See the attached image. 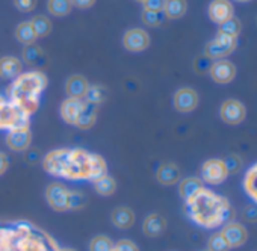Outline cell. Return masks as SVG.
Returning a JSON list of instances; mask_svg holds the SVG:
<instances>
[{
    "label": "cell",
    "mask_w": 257,
    "mask_h": 251,
    "mask_svg": "<svg viewBox=\"0 0 257 251\" xmlns=\"http://www.w3.org/2000/svg\"><path fill=\"white\" fill-rule=\"evenodd\" d=\"M71 0H47V11L55 17H65L71 13Z\"/></svg>",
    "instance_id": "obj_26"
},
{
    "label": "cell",
    "mask_w": 257,
    "mask_h": 251,
    "mask_svg": "<svg viewBox=\"0 0 257 251\" xmlns=\"http://www.w3.org/2000/svg\"><path fill=\"white\" fill-rule=\"evenodd\" d=\"M185 203L188 216L204 228L224 225L233 218V209L228 200L206 188H201Z\"/></svg>",
    "instance_id": "obj_2"
},
{
    "label": "cell",
    "mask_w": 257,
    "mask_h": 251,
    "mask_svg": "<svg viewBox=\"0 0 257 251\" xmlns=\"http://www.w3.org/2000/svg\"><path fill=\"white\" fill-rule=\"evenodd\" d=\"M14 5L20 13H32L37 8V0H14Z\"/></svg>",
    "instance_id": "obj_37"
},
{
    "label": "cell",
    "mask_w": 257,
    "mask_h": 251,
    "mask_svg": "<svg viewBox=\"0 0 257 251\" xmlns=\"http://www.w3.org/2000/svg\"><path fill=\"white\" fill-rule=\"evenodd\" d=\"M240 31H242V25H240V22H239L236 17H231L230 20H227V22H224L222 25H219L218 34L237 40V37H239Z\"/></svg>",
    "instance_id": "obj_29"
},
{
    "label": "cell",
    "mask_w": 257,
    "mask_h": 251,
    "mask_svg": "<svg viewBox=\"0 0 257 251\" xmlns=\"http://www.w3.org/2000/svg\"><path fill=\"white\" fill-rule=\"evenodd\" d=\"M16 38L19 43H22L23 46H29V44H35V41L38 40L35 35V31L31 25V22H23L16 28Z\"/></svg>",
    "instance_id": "obj_24"
},
{
    "label": "cell",
    "mask_w": 257,
    "mask_h": 251,
    "mask_svg": "<svg viewBox=\"0 0 257 251\" xmlns=\"http://www.w3.org/2000/svg\"><path fill=\"white\" fill-rule=\"evenodd\" d=\"M204 251H209V249H204Z\"/></svg>",
    "instance_id": "obj_46"
},
{
    "label": "cell",
    "mask_w": 257,
    "mask_h": 251,
    "mask_svg": "<svg viewBox=\"0 0 257 251\" xmlns=\"http://www.w3.org/2000/svg\"><path fill=\"white\" fill-rule=\"evenodd\" d=\"M236 46H237V40L221 35V34H216V37L206 44L204 55L209 56L213 61L215 59L218 61V59H222V58L228 56L231 52H234Z\"/></svg>",
    "instance_id": "obj_4"
},
{
    "label": "cell",
    "mask_w": 257,
    "mask_h": 251,
    "mask_svg": "<svg viewBox=\"0 0 257 251\" xmlns=\"http://www.w3.org/2000/svg\"><path fill=\"white\" fill-rule=\"evenodd\" d=\"M186 10H188L186 0H165L164 16L170 20H177L186 14Z\"/></svg>",
    "instance_id": "obj_22"
},
{
    "label": "cell",
    "mask_w": 257,
    "mask_h": 251,
    "mask_svg": "<svg viewBox=\"0 0 257 251\" xmlns=\"http://www.w3.org/2000/svg\"><path fill=\"white\" fill-rule=\"evenodd\" d=\"M207 249L209 251H228L230 246L227 245L225 239L221 236V233H215L209 237L207 242Z\"/></svg>",
    "instance_id": "obj_33"
},
{
    "label": "cell",
    "mask_w": 257,
    "mask_h": 251,
    "mask_svg": "<svg viewBox=\"0 0 257 251\" xmlns=\"http://www.w3.org/2000/svg\"><path fill=\"white\" fill-rule=\"evenodd\" d=\"M135 2H138V4H144L146 0H135Z\"/></svg>",
    "instance_id": "obj_45"
},
{
    "label": "cell",
    "mask_w": 257,
    "mask_h": 251,
    "mask_svg": "<svg viewBox=\"0 0 257 251\" xmlns=\"http://www.w3.org/2000/svg\"><path fill=\"white\" fill-rule=\"evenodd\" d=\"M70 189L59 182H53L46 188V201L56 212L68 210Z\"/></svg>",
    "instance_id": "obj_5"
},
{
    "label": "cell",
    "mask_w": 257,
    "mask_h": 251,
    "mask_svg": "<svg viewBox=\"0 0 257 251\" xmlns=\"http://www.w3.org/2000/svg\"><path fill=\"white\" fill-rule=\"evenodd\" d=\"M221 236L225 239V242L230 248L242 246L248 239V233H246L245 227L242 224H237V222L224 224V227L221 230Z\"/></svg>",
    "instance_id": "obj_11"
},
{
    "label": "cell",
    "mask_w": 257,
    "mask_h": 251,
    "mask_svg": "<svg viewBox=\"0 0 257 251\" xmlns=\"http://www.w3.org/2000/svg\"><path fill=\"white\" fill-rule=\"evenodd\" d=\"M219 115H221V119L224 122H227L230 126H236V124L243 121V118L246 115V110H245V106L239 100L228 98V100H225L222 103Z\"/></svg>",
    "instance_id": "obj_8"
},
{
    "label": "cell",
    "mask_w": 257,
    "mask_h": 251,
    "mask_svg": "<svg viewBox=\"0 0 257 251\" xmlns=\"http://www.w3.org/2000/svg\"><path fill=\"white\" fill-rule=\"evenodd\" d=\"M242 216L249 222H257V206H254V204L245 206L243 212H242Z\"/></svg>",
    "instance_id": "obj_40"
},
{
    "label": "cell",
    "mask_w": 257,
    "mask_h": 251,
    "mask_svg": "<svg viewBox=\"0 0 257 251\" xmlns=\"http://www.w3.org/2000/svg\"><path fill=\"white\" fill-rule=\"evenodd\" d=\"M156 179L164 186H173L180 182V170L176 164H164L158 168Z\"/></svg>",
    "instance_id": "obj_19"
},
{
    "label": "cell",
    "mask_w": 257,
    "mask_h": 251,
    "mask_svg": "<svg viewBox=\"0 0 257 251\" xmlns=\"http://www.w3.org/2000/svg\"><path fill=\"white\" fill-rule=\"evenodd\" d=\"M43 168L47 174L65 180H86L94 183L107 174L106 161L95 153L83 149H56L43 159Z\"/></svg>",
    "instance_id": "obj_1"
},
{
    "label": "cell",
    "mask_w": 257,
    "mask_h": 251,
    "mask_svg": "<svg viewBox=\"0 0 257 251\" xmlns=\"http://www.w3.org/2000/svg\"><path fill=\"white\" fill-rule=\"evenodd\" d=\"M88 86H89V82L86 80V77H83L80 74H74V76H70L67 79V82H65V92L71 98L83 100L85 94L88 91Z\"/></svg>",
    "instance_id": "obj_16"
},
{
    "label": "cell",
    "mask_w": 257,
    "mask_h": 251,
    "mask_svg": "<svg viewBox=\"0 0 257 251\" xmlns=\"http://www.w3.org/2000/svg\"><path fill=\"white\" fill-rule=\"evenodd\" d=\"M209 74L213 82H216L219 85H227L234 79L236 67H234V64H231L227 59H218V61H213Z\"/></svg>",
    "instance_id": "obj_10"
},
{
    "label": "cell",
    "mask_w": 257,
    "mask_h": 251,
    "mask_svg": "<svg viewBox=\"0 0 257 251\" xmlns=\"http://www.w3.org/2000/svg\"><path fill=\"white\" fill-rule=\"evenodd\" d=\"M243 188L246 195L257 204V164L249 167V170L245 174Z\"/></svg>",
    "instance_id": "obj_25"
},
{
    "label": "cell",
    "mask_w": 257,
    "mask_h": 251,
    "mask_svg": "<svg viewBox=\"0 0 257 251\" xmlns=\"http://www.w3.org/2000/svg\"><path fill=\"white\" fill-rule=\"evenodd\" d=\"M164 19H165L164 13H153V11H146L144 10L143 14H141L143 23L146 26H149V28H158V26H161L162 22H164Z\"/></svg>",
    "instance_id": "obj_32"
},
{
    "label": "cell",
    "mask_w": 257,
    "mask_h": 251,
    "mask_svg": "<svg viewBox=\"0 0 257 251\" xmlns=\"http://www.w3.org/2000/svg\"><path fill=\"white\" fill-rule=\"evenodd\" d=\"M82 106H83V100H80V98H71V97L65 98L59 109L62 121L70 126H76V121L82 110Z\"/></svg>",
    "instance_id": "obj_14"
},
{
    "label": "cell",
    "mask_w": 257,
    "mask_h": 251,
    "mask_svg": "<svg viewBox=\"0 0 257 251\" xmlns=\"http://www.w3.org/2000/svg\"><path fill=\"white\" fill-rule=\"evenodd\" d=\"M174 107L182 112V113H189L198 106V94L195 89L185 86L176 91L174 98H173Z\"/></svg>",
    "instance_id": "obj_9"
},
{
    "label": "cell",
    "mask_w": 257,
    "mask_h": 251,
    "mask_svg": "<svg viewBox=\"0 0 257 251\" xmlns=\"http://www.w3.org/2000/svg\"><path fill=\"white\" fill-rule=\"evenodd\" d=\"M37 38H46L52 32V22L46 16H35L32 20H29Z\"/></svg>",
    "instance_id": "obj_28"
},
{
    "label": "cell",
    "mask_w": 257,
    "mask_h": 251,
    "mask_svg": "<svg viewBox=\"0 0 257 251\" xmlns=\"http://www.w3.org/2000/svg\"><path fill=\"white\" fill-rule=\"evenodd\" d=\"M207 13H209V19L213 23L222 25L224 22H227L233 17L234 10L228 0H212Z\"/></svg>",
    "instance_id": "obj_13"
},
{
    "label": "cell",
    "mask_w": 257,
    "mask_h": 251,
    "mask_svg": "<svg viewBox=\"0 0 257 251\" xmlns=\"http://www.w3.org/2000/svg\"><path fill=\"white\" fill-rule=\"evenodd\" d=\"M56 251H76V249H73V248H58Z\"/></svg>",
    "instance_id": "obj_43"
},
{
    "label": "cell",
    "mask_w": 257,
    "mask_h": 251,
    "mask_svg": "<svg viewBox=\"0 0 257 251\" xmlns=\"http://www.w3.org/2000/svg\"><path fill=\"white\" fill-rule=\"evenodd\" d=\"M104 98H106V89L103 86H100V85H89L83 100L98 106Z\"/></svg>",
    "instance_id": "obj_30"
},
{
    "label": "cell",
    "mask_w": 257,
    "mask_h": 251,
    "mask_svg": "<svg viewBox=\"0 0 257 251\" xmlns=\"http://www.w3.org/2000/svg\"><path fill=\"white\" fill-rule=\"evenodd\" d=\"M203 188V182L197 177H186L179 182V194L186 201L192 195H195Z\"/></svg>",
    "instance_id": "obj_23"
},
{
    "label": "cell",
    "mask_w": 257,
    "mask_h": 251,
    "mask_svg": "<svg viewBox=\"0 0 257 251\" xmlns=\"http://www.w3.org/2000/svg\"><path fill=\"white\" fill-rule=\"evenodd\" d=\"M212 64H213V59H210L206 55H201V56L195 58V61H194V70L198 74H207L210 71Z\"/></svg>",
    "instance_id": "obj_34"
},
{
    "label": "cell",
    "mask_w": 257,
    "mask_h": 251,
    "mask_svg": "<svg viewBox=\"0 0 257 251\" xmlns=\"http://www.w3.org/2000/svg\"><path fill=\"white\" fill-rule=\"evenodd\" d=\"M236 2H240V4H246V2H249V0H236Z\"/></svg>",
    "instance_id": "obj_44"
},
{
    "label": "cell",
    "mask_w": 257,
    "mask_h": 251,
    "mask_svg": "<svg viewBox=\"0 0 257 251\" xmlns=\"http://www.w3.org/2000/svg\"><path fill=\"white\" fill-rule=\"evenodd\" d=\"M47 83V76L40 70L22 73L10 85L8 100L31 116L40 107V98L46 91Z\"/></svg>",
    "instance_id": "obj_3"
},
{
    "label": "cell",
    "mask_w": 257,
    "mask_h": 251,
    "mask_svg": "<svg viewBox=\"0 0 257 251\" xmlns=\"http://www.w3.org/2000/svg\"><path fill=\"white\" fill-rule=\"evenodd\" d=\"M112 248H113L112 239L104 234H98L92 237L89 242V251H112Z\"/></svg>",
    "instance_id": "obj_31"
},
{
    "label": "cell",
    "mask_w": 257,
    "mask_h": 251,
    "mask_svg": "<svg viewBox=\"0 0 257 251\" xmlns=\"http://www.w3.org/2000/svg\"><path fill=\"white\" fill-rule=\"evenodd\" d=\"M112 251H140V248L132 242V240H127V239H121L116 243H113Z\"/></svg>",
    "instance_id": "obj_38"
},
{
    "label": "cell",
    "mask_w": 257,
    "mask_h": 251,
    "mask_svg": "<svg viewBox=\"0 0 257 251\" xmlns=\"http://www.w3.org/2000/svg\"><path fill=\"white\" fill-rule=\"evenodd\" d=\"M146 11H153V13H164L165 0H146L143 4Z\"/></svg>",
    "instance_id": "obj_39"
},
{
    "label": "cell",
    "mask_w": 257,
    "mask_h": 251,
    "mask_svg": "<svg viewBox=\"0 0 257 251\" xmlns=\"http://www.w3.org/2000/svg\"><path fill=\"white\" fill-rule=\"evenodd\" d=\"M110 221L118 228H122V230L131 228L135 224V213L128 207H116L110 213Z\"/></svg>",
    "instance_id": "obj_20"
},
{
    "label": "cell",
    "mask_w": 257,
    "mask_h": 251,
    "mask_svg": "<svg viewBox=\"0 0 257 251\" xmlns=\"http://www.w3.org/2000/svg\"><path fill=\"white\" fill-rule=\"evenodd\" d=\"M73 7L79 8V10H89L94 7L95 0H71Z\"/></svg>",
    "instance_id": "obj_41"
},
{
    "label": "cell",
    "mask_w": 257,
    "mask_h": 251,
    "mask_svg": "<svg viewBox=\"0 0 257 251\" xmlns=\"http://www.w3.org/2000/svg\"><path fill=\"white\" fill-rule=\"evenodd\" d=\"M222 162H224V165H225L228 174L237 173V171L240 170V167H242V159H240L237 155H234V153L228 155L225 159H222Z\"/></svg>",
    "instance_id": "obj_35"
},
{
    "label": "cell",
    "mask_w": 257,
    "mask_h": 251,
    "mask_svg": "<svg viewBox=\"0 0 257 251\" xmlns=\"http://www.w3.org/2000/svg\"><path fill=\"white\" fill-rule=\"evenodd\" d=\"M228 173L222 159H209L201 167V179L207 185H221Z\"/></svg>",
    "instance_id": "obj_6"
},
{
    "label": "cell",
    "mask_w": 257,
    "mask_h": 251,
    "mask_svg": "<svg viewBox=\"0 0 257 251\" xmlns=\"http://www.w3.org/2000/svg\"><path fill=\"white\" fill-rule=\"evenodd\" d=\"M94 189L98 195H103V197H109L112 195L115 191H116V182L113 177H110L109 174L100 177L98 180H95L94 183Z\"/></svg>",
    "instance_id": "obj_27"
},
{
    "label": "cell",
    "mask_w": 257,
    "mask_h": 251,
    "mask_svg": "<svg viewBox=\"0 0 257 251\" xmlns=\"http://www.w3.org/2000/svg\"><path fill=\"white\" fill-rule=\"evenodd\" d=\"M85 206V197L83 194L77 191H70L68 197V210H79Z\"/></svg>",
    "instance_id": "obj_36"
},
{
    "label": "cell",
    "mask_w": 257,
    "mask_h": 251,
    "mask_svg": "<svg viewBox=\"0 0 257 251\" xmlns=\"http://www.w3.org/2000/svg\"><path fill=\"white\" fill-rule=\"evenodd\" d=\"M23 73V64L16 56L0 58V77L5 80H14Z\"/></svg>",
    "instance_id": "obj_15"
},
{
    "label": "cell",
    "mask_w": 257,
    "mask_h": 251,
    "mask_svg": "<svg viewBox=\"0 0 257 251\" xmlns=\"http://www.w3.org/2000/svg\"><path fill=\"white\" fill-rule=\"evenodd\" d=\"M22 58H23V61L28 65L35 67V68H41L46 64V55H44V52L41 50V47H38L35 44L25 46V49L22 52Z\"/></svg>",
    "instance_id": "obj_21"
},
{
    "label": "cell",
    "mask_w": 257,
    "mask_h": 251,
    "mask_svg": "<svg viewBox=\"0 0 257 251\" xmlns=\"http://www.w3.org/2000/svg\"><path fill=\"white\" fill-rule=\"evenodd\" d=\"M8 167H10V161L7 158V155H4L2 152H0V176L7 173Z\"/></svg>",
    "instance_id": "obj_42"
},
{
    "label": "cell",
    "mask_w": 257,
    "mask_h": 251,
    "mask_svg": "<svg viewBox=\"0 0 257 251\" xmlns=\"http://www.w3.org/2000/svg\"><path fill=\"white\" fill-rule=\"evenodd\" d=\"M5 141H7V146L13 152H28L32 143V132L29 128L11 131L7 134Z\"/></svg>",
    "instance_id": "obj_12"
},
{
    "label": "cell",
    "mask_w": 257,
    "mask_h": 251,
    "mask_svg": "<svg viewBox=\"0 0 257 251\" xmlns=\"http://www.w3.org/2000/svg\"><path fill=\"white\" fill-rule=\"evenodd\" d=\"M97 115H98V106L97 104H92V103H88V101L83 100L82 110H80L79 118L76 121V128H79L82 131L91 129L92 126L95 124V121H97Z\"/></svg>",
    "instance_id": "obj_18"
},
{
    "label": "cell",
    "mask_w": 257,
    "mask_h": 251,
    "mask_svg": "<svg viewBox=\"0 0 257 251\" xmlns=\"http://www.w3.org/2000/svg\"><path fill=\"white\" fill-rule=\"evenodd\" d=\"M122 46L125 50L132 52V53L144 52L150 46V35L147 34V31H144L141 28L131 29L122 37Z\"/></svg>",
    "instance_id": "obj_7"
},
{
    "label": "cell",
    "mask_w": 257,
    "mask_h": 251,
    "mask_svg": "<svg viewBox=\"0 0 257 251\" xmlns=\"http://www.w3.org/2000/svg\"><path fill=\"white\" fill-rule=\"evenodd\" d=\"M167 228V221L159 213H152L144 218L143 221V231L149 237H158L161 236Z\"/></svg>",
    "instance_id": "obj_17"
}]
</instances>
